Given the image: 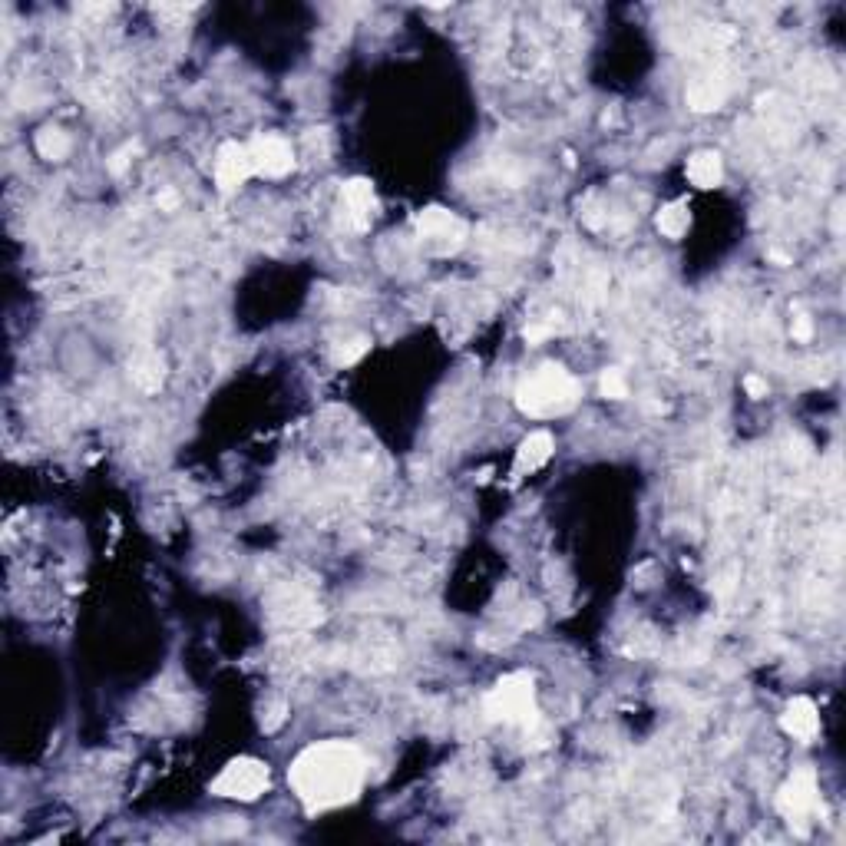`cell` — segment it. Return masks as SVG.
<instances>
[{
    "mask_svg": "<svg viewBox=\"0 0 846 846\" xmlns=\"http://www.w3.org/2000/svg\"><path fill=\"white\" fill-rule=\"evenodd\" d=\"M367 757L347 741H321L305 747L288 767L291 790L311 813H324L357 800L364 787Z\"/></svg>",
    "mask_w": 846,
    "mask_h": 846,
    "instance_id": "obj_1",
    "label": "cell"
},
{
    "mask_svg": "<svg viewBox=\"0 0 846 846\" xmlns=\"http://www.w3.org/2000/svg\"><path fill=\"white\" fill-rule=\"evenodd\" d=\"M582 384L572 377L566 367L546 364L536 374H529L523 384L516 387V407L526 417L546 420V417H562L579 404Z\"/></svg>",
    "mask_w": 846,
    "mask_h": 846,
    "instance_id": "obj_2",
    "label": "cell"
},
{
    "mask_svg": "<svg viewBox=\"0 0 846 846\" xmlns=\"http://www.w3.org/2000/svg\"><path fill=\"white\" fill-rule=\"evenodd\" d=\"M490 721L506 724H533L536 721V681L529 671H513L496 685L483 701Z\"/></svg>",
    "mask_w": 846,
    "mask_h": 846,
    "instance_id": "obj_3",
    "label": "cell"
},
{
    "mask_svg": "<svg viewBox=\"0 0 846 846\" xmlns=\"http://www.w3.org/2000/svg\"><path fill=\"white\" fill-rule=\"evenodd\" d=\"M271 774L262 761L255 757H238V761L225 764L222 774L212 780L215 797H232V800H258L268 790Z\"/></svg>",
    "mask_w": 846,
    "mask_h": 846,
    "instance_id": "obj_4",
    "label": "cell"
},
{
    "mask_svg": "<svg viewBox=\"0 0 846 846\" xmlns=\"http://www.w3.org/2000/svg\"><path fill=\"white\" fill-rule=\"evenodd\" d=\"M820 800V787H817V770L813 767H800L790 774V780L780 787L777 794V810L784 813L790 823H804L813 810H817Z\"/></svg>",
    "mask_w": 846,
    "mask_h": 846,
    "instance_id": "obj_5",
    "label": "cell"
},
{
    "mask_svg": "<svg viewBox=\"0 0 846 846\" xmlns=\"http://www.w3.org/2000/svg\"><path fill=\"white\" fill-rule=\"evenodd\" d=\"M248 153H252L255 176L281 179L295 169V149H291L288 139L278 133H258L252 143H248Z\"/></svg>",
    "mask_w": 846,
    "mask_h": 846,
    "instance_id": "obj_6",
    "label": "cell"
},
{
    "mask_svg": "<svg viewBox=\"0 0 846 846\" xmlns=\"http://www.w3.org/2000/svg\"><path fill=\"white\" fill-rule=\"evenodd\" d=\"M417 232L427 242H440V252H457L466 238V222L460 215H453L450 209H440V205H430L417 215Z\"/></svg>",
    "mask_w": 846,
    "mask_h": 846,
    "instance_id": "obj_7",
    "label": "cell"
},
{
    "mask_svg": "<svg viewBox=\"0 0 846 846\" xmlns=\"http://www.w3.org/2000/svg\"><path fill=\"white\" fill-rule=\"evenodd\" d=\"M212 169H215V186H219L225 195L235 192L238 186H245V179L255 176L248 143H222L219 153H215V166Z\"/></svg>",
    "mask_w": 846,
    "mask_h": 846,
    "instance_id": "obj_8",
    "label": "cell"
},
{
    "mask_svg": "<svg viewBox=\"0 0 846 846\" xmlns=\"http://www.w3.org/2000/svg\"><path fill=\"white\" fill-rule=\"evenodd\" d=\"M780 728H784L790 737H797V741H813L820 731V714H817V704L810 698H794L780 714Z\"/></svg>",
    "mask_w": 846,
    "mask_h": 846,
    "instance_id": "obj_9",
    "label": "cell"
},
{
    "mask_svg": "<svg viewBox=\"0 0 846 846\" xmlns=\"http://www.w3.org/2000/svg\"><path fill=\"white\" fill-rule=\"evenodd\" d=\"M344 205H347V215L354 219V229H367V222H371V215L377 209V195L374 186L367 179H351L344 182Z\"/></svg>",
    "mask_w": 846,
    "mask_h": 846,
    "instance_id": "obj_10",
    "label": "cell"
},
{
    "mask_svg": "<svg viewBox=\"0 0 846 846\" xmlns=\"http://www.w3.org/2000/svg\"><path fill=\"white\" fill-rule=\"evenodd\" d=\"M552 450H556V443H552V433L549 430H533L523 443H519V450H516V473L523 476V473L539 470V466H546L549 457H552Z\"/></svg>",
    "mask_w": 846,
    "mask_h": 846,
    "instance_id": "obj_11",
    "label": "cell"
},
{
    "mask_svg": "<svg viewBox=\"0 0 846 846\" xmlns=\"http://www.w3.org/2000/svg\"><path fill=\"white\" fill-rule=\"evenodd\" d=\"M724 96H728V86H724V80H718V77H701L688 86V106L698 113L718 110V106L724 103Z\"/></svg>",
    "mask_w": 846,
    "mask_h": 846,
    "instance_id": "obj_12",
    "label": "cell"
},
{
    "mask_svg": "<svg viewBox=\"0 0 846 846\" xmlns=\"http://www.w3.org/2000/svg\"><path fill=\"white\" fill-rule=\"evenodd\" d=\"M688 179L694 182L698 189H714L718 182L724 179V162L718 153H711V149H704V153H694L688 159Z\"/></svg>",
    "mask_w": 846,
    "mask_h": 846,
    "instance_id": "obj_13",
    "label": "cell"
},
{
    "mask_svg": "<svg viewBox=\"0 0 846 846\" xmlns=\"http://www.w3.org/2000/svg\"><path fill=\"white\" fill-rule=\"evenodd\" d=\"M133 384L139 390H146V394H153V390L162 387V357L153 354V351H146V354H139L136 361H133Z\"/></svg>",
    "mask_w": 846,
    "mask_h": 846,
    "instance_id": "obj_14",
    "label": "cell"
},
{
    "mask_svg": "<svg viewBox=\"0 0 846 846\" xmlns=\"http://www.w3.org/2000/svg\"><path fill=\"white\" fill-rule=\"evenodd\" d=\"M658 232L661 235H668V238H681L688 232V225H691V215H688V209L681 202H671V205H665V209L658 212Z\"/></svg>",
    "mask_w": 846,
    "mask_h": 846,
    "instance_id": "obj_15",
    "label": "cell"
},
{
    "mask_svg": "<svg viewBox=\"0 0 846 846\" xmlns=\"http://www.w3.org/2000/svg\"><path fill=\"white\" fill-rule=\"evenodd\" d=\"M37 153L43 159H50V162H57L70 153V136L63 133V129L57 126H47V129H40L37 133Z\"/></svg>",
    "mask_w": 846,
    "mask_h": 846,
    "instance_id": "obj_16",
    "label": "cell"
},
{
    "mask_svg": "<svg viewBox=\"0 0 846 846\" xmlns=\"http://www.w3.org/2000/svg\"><path fill=\"white\" fill-rule=\"evenodd\" d=\"M367 351H371V338H367V334H354V338H344L331 347V361L338 367H347V364L361 361Z\"/></svg>",
    "mask_w": 846,
    "mask_h": 846,
    "instance_id": "obj_17",
    "label": "cell"
},
{
    "mask_svg": "<svg viewBox=\"0 0 846 846\" xmlns=\"http://www.w3.org/2000/svg\"><path fill=\"white\" fill-rule=\"evenodd\" d=\"M599 387H602V397H612V400L628 397V384H625L622 371H605L602 381H599Z\"/></svg>",
    "mask_w": 846,
    "mask_h": 846,
    "instance_id": "obj_18",
    "label": "cell"
},
{
    "mask_svg": "<svg viewBox=\"0 0 846 846\" xmlns=\"http://www.w3.org/2000/svg\"><path fill=\"white\" fill-rule=\"evenodd\" d=\"M790 331H794L797 341H810V338H813V324H810L807 314H797L794 324H790Z\"/></svg>",
    "mask_w": 846,
    "mask_h": 846,
    "instance_id": "obj_19",
    "label": "cell"
},
{
    "mask_svg": "<svg viewBox=\"0 0 846 846\" xmlns=\"http://www.w3.org/2000/svg\"><path fill=\"white\" fill-rule=\"evenodd\" d=\"M133 153H136V146H126V149H119V153L110 159V172H113V176H119V172L129 166V156H133Z\"/></svg>",
    "mask_w": 846,
    "mask_h": 846,
    "instance_id": "obj_20",
    "label": "cell"
},
{
    "mask_svg": "<svg viewBox=\"0 0 846 846\" xmlns=\"http://www.w3.org/2000/svg\"><path fill=\"white\" fill-rule=\"evenodd\" d=\"M744 387H747V394H751V397H764L767 394V381H761V377H747Z\"/></svg>",
    "mask_w": 846,
    "mask_h": 846,
    "instance_id": "obj_21",
    "label": "cell"
}]
</instances>
